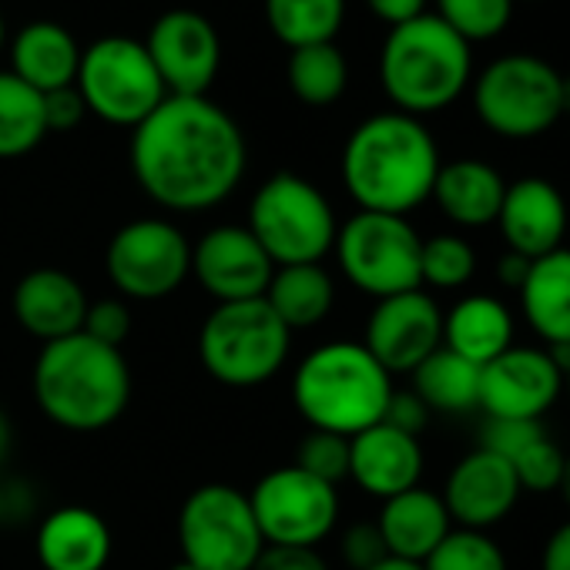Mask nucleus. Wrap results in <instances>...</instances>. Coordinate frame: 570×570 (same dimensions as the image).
<instances>
[{"mask_svg": "<svg viewBox=\"0 0 570 570\" xmlns=\"http://www.w3.org/2000/svg\"><path fill=\"white\" fill-rule=\"evenodd\" d=\"M293 463L299 470H306V473H313V476L340 487L350 476V436L313 430L309 436L299 440Z\"/></svg>", "mask_w": 570, "mask_h": 570, "instance_id": "nucleus-36", "label": "nucleus"}, {"mask_svg": "<svg viewBox=\"0 0 570 570\" xmlns=\"http://www.w3.org/2000/svg\"><path fill=\"white\" fill-rule=\"evenodd\" d=\"M248 165L238 121L212 98L168 95L131 131V175L165 212H208L232 198Z\"/></svg>", "mask_w": 570, "mask_h": 570, "instance_id": "nucleus-1", "label": "nucleus"}, {"mask_svg": "<svg viewBox=\"0 0 570 570\" xmlns=\"http://www.w3.org/2000/svg\"><path fill=\"white\" fill-rule=\"evenodd\" d=\"M413 393L430 413H470L480 406V366L440 346L413 373Z\"/></svg>", "mask_w": 570, "mask_h": 570, "instance_id": "nucleus-29", "label": "nucleus"}, {"mask_svg": "<svg viewBox=\"0 0 570 570\" xmlns=\"http://www.w3.org/2000/svg\"><path fill=\"white\" fill-rule=\"evenodd\" d=\"M443 346L483 370L513 346V316L493 296H466L443 316Z\"/></svg>", "mask_w": 570, "mask_h": 570, "instance_id": "nucleus-26", "label": "nucleus"}, {"mask_svg": "<svg viewBox=\"0 0 570 570\" xmlns=\"http://www.w3.org/2000/svg\"><path fill=\"white\" fill-rule=\"evenodd\" d=\"M473 108L500 138H537L563 118V75L543 58L503 55L476 75Z\"/></svg>", "mask_w": 570, "mask_h": 570, "instance_id": "nucleus-8", "label": "nucleus"}, {"mask_svg": "<svg viewBox=\"0 0 570 570\" xmlns=\"http://www.w3.org/2000/svg\"><path fill=\"white\" fill-rule=\"evenodd\" d=\"M293 333L262 299L218 303L198 333V360L205 373L232 390H255L278 376L289 360Z\"/></svg>", "mask_w": 570, "mask_h": 570, "instance_id": "nucleus-6", "label": "nucleus"}, {"mask_svg": "<svg viewBox=\"0 0 570 570\" xmlns=\"http://www.w3.org/2000/svg\"><path fill=\"white\" fill-rule=\"evenodd\" d=\"M366 4H370L373 18H380L390 28L410 24L426 14V0H366Z\"/></svg>", "mask_w": 570, "mask_h": 570, "instance_id": "nucleus-43", "label": "nucleus"}, {"mask_svg": "<svg viewBox=\"0 0 570 570\" xmlns=\"http://www.w3.org/2000/svg\"><path fill=\"white\" fill-rule=\"evenodd\" d=\"M88 108H85V98L78 95V88H61V91H51L45 95V121H48V135L51 131H75L81 121H85Z\"/></svg>", "mask_w": 570, "mask_h": 570, "instance_id": "nucleus-42", "label": "nucleus"}, {"mask_svg": "<svg viewBox=\"0 0 570 570\" xmlns=\"http://www.w3.org/2000/svg\"><path fill=\"white\" fill-rule=\"evenodd\" d=\"M11 443H14V426H11V416H8V410L0 406V463L8 460V453H11Z\"/></svg>", "mask_w": 570, "mask_h": 570, "instance_id": "nucleus-46", "label": "nucleus"}, {"mask_svg": "<svg viewBox=\"0 0 570 570\" xmlns=\"http://www.w3.org/2000/svg\"><path fill=\"white\" fill-rule=\"evenodd\" d=\"M4 41H8V28H4V18H0V51H4Z\"/></svg>", "mask_w": 570, "mask_h": 570, "instance_id": "nucleus-52", "label": "nucleus"}, {"mask_svg": "<svg viewBox=\"0 0 570 570\" xmlns=\"http://www.w3.org/2000/svg\"><path fill=\"white\" fill-rule=\"evenodd\" d=\"M563 393H567V396H570V370H567V373H563Z\"/></svg>", "mask_w": 570, "mask_h": 570, "instance_id": "nucleus-53", "label": "nucleus"}, {"mask_svg": "<svg viewBox=\"0 0 570 570\" xmlns=\"http://www.w3.org/2000/svg\"><path fill=\"white\" fill-rule=\"evenodd\" d=\"M272 272V258L245 225H215L191 245V275L215 306L262 299Z\"/></svg>", "mask_w": 570, "mask_h": 570, "instance_id": "nucleus-16", "label": "nucleus"}, {"mask_svg": "<svg viewBox=\"0 0 570 570\" xmlns=\"http://www.w3.org/2000/svg\"><path fill=\"white\" fill-rule=\"evenodd\" d=\"M115 540L108 520L91 507L51 510L35 537V553L45 570H105Z\"/></svg>", "mask_w": 570, "mask_h": 570, "instance_id": "nucleus-22", "label": "nucleus"}, {"mask_svg": "<svg viewBox=\"0 0 570 570\" xmlns=\"http://www.w3.org/2000/svg\"><path fill=\"white\" fill-rule=\"evenodd\" d=\"M178 547L198 570H252L265 540L248 493L232 483L191 490L178 510Z\"/></svg>", "mask_w": 570, "mask_h": 570, "instance_id": "nucleus-11", "label": "nucleus"}, {"mask_svg": "<svg viewBox=\"0 0 570 570\" xmlns=\"http://www.w3.org/2000/svg\"><path fill=\"white\" fill-rule=\"evenodd\" d=\"M476 272V252L463 235H433L423 238V252H420V278L423 285H433V289H460L466 285Z\"/></svg>", "mask_w": 570, "mask_h": 570, "instance_id": "nucleus-33", "label": "nucleus"}, {"mask_svg": "<svg viewBox=\"0 0 570 570\" xmlns=\"http://www.w3.org/2000/svg\"><path fill=\"white\" fill-rule=\"evenodd\" d=\"M275 268L323 262L336 245L333 202L303 175L278 171L265 178L248 202L245 225Z\"/></svg>", "mask_w": 570, "mask_h": 570, "instance_id": "nucleus-7", "label": "nucleus"}, {"mask_svg": "<svg viewBox=\"0 0 570 570\" xmlns=\"http://www.w3.org/2000/svg\"><path fill=\"white\" fill-rule=\"evenodd\" d=\"M265 303L272 306V313L285 323L289 333L316 330L320 323L330 320V313L336 306V282L323 268V262L282 265L272 272Z\"/></svg>", "mask_w": 570, "mask_h": 570, "instance_id": "nucleus-28", "label": "nucleus"}, {"mask_svg": "<svg viewBox=\"0 0 570 570\" xmlns=\"http://www.w3.org/2000/svg\"><path fill=\"white\" fill-rule=\"evenodd\" d=\"M343 18L346 0H265V24L289 51L333 45Z\"/></svg>", "mask_w": 570, "mask_h": 570, "instance_id": "nucleus-30", "label": "nucleus"}, {"mask_svg": "<svg viewBox=\"0 0 570 570\" xmlns=\"http://www.w3.org/2000/svg\"><path fill=\"white\" fill-rule=\"evenodd\" d=\"M81 333H88L91 340H98V343H105V346L121 350V343H125L128 333H131V309H128V303H125V299H101V303H91Z\"/></svg>", "mask_w": 570, "mask_h": 570, "instance_id": "nucleus-38", "label": "nucleus"}, {"mask_svg": "<svg viewBox=\"0 0 570 570\" xmlns=\"http://www.w3.org/2000/svg\"><path fill=\"white\" fill-rule=\"evenodd\" d=\"M497 225L503 232L507 252L523 258H543L563 248L567 235V202L547 178H520L507 185Z\"/></svg>", "mask_w": 570, "mask_h": 570, "instance_id": "nucleus-19", "label": "nucleus"}, {"mask_svg": "<svg viewBox=\"0 0 570 570\" xmlns=\"http://www.w3.org/2000/svg\"><path fill=\"white\" fill-rule=\"evenodd\" d=\"M520 303L527 323L547 346H570V248L530 262Z\"/></svg>", "mask_w": 570, "mask_h": 570, "instance_id": "nucleus-27", "label": "nucleus"}, {"mask_svg": "<svg viewBox=\"0 0 570 570\" xmlns=\"http://www.w3.org/2000/svg\"><path fill=\"white\" fill-rule=\"evenodd\" d=\"M393 396V376L363 343H323L299 363L293 376V403L299 416L323 433L356 436L383 423Z\"/></svg>", "mask_w": 570, "mask_h": 570, "instance_id": "nucleus-4", "label": "nucleus"}, {"mask_svg": "<svg viewBox=\"0 0 570 570\" xmlns=\"http://www.w3.org/2000/svg\"><path fill=\"white\" fill-rule=\"evenodd\" d=\"M507 195L503 175L480 158H456L440 165L433 181V202L460 228H487L497 222Z\"/></svg>", "mask_w": 570, "mask_h": 570, "instance_id": "nucleus-25", "label": "nucleus"}, {"mask_svg": "<svg viewBox=\"0 0 570 570\" xmlns=\"http://www.w3.org/2000/svg\"><path fill=\"white\" fill-rule=\"evenodd\" d=\"M4 517H8V493L0 490V523H4Z\"/></svg>", "mask_w": 570, "mask_h": 570, "instance_id": "nucleus-50", "label": "nucleus"}, {"mask_svg": "<svg viewBox=\"0 0 570 570\" xmlns=\"http://www.w3.org/2000/svg\"><path fill=\"white\" fill-rule=\"evenodd\" d=\"M81 51L85 48L68 28L55 21H35L24 24L11 41V75H18L38 95H51L75 85Z\"/></svg>", "mask_w": 570, "mask_h": 570, "instance_id": "nucleus-24", "label": "nucleus"}, {"mask_svg": "<svg viewBox=\"0 0 570 570\" xmlns=\"http://www.w3.org/2000/svg\"><path fill=\"white\" fill-rule=\"evenodd\" d=\"M11 306H14L18 326L28 336L41 343H58L85 330V316L91 303H88L85 285L71 272L35 268L18 282Z\"/></svg>", "mask_w": 570, "mask_h": 570, "instance_id": "nucleus-20", "label": "nucleus"}, {"mask_svg": "<svg viewBox=\"0 0 570 570\" xmlns=\"http://www.w3.org/2000/svg\"><path fill=\"white\" fill-rule=\"evenodd\" d=\"M363 346L390 373H413L443 346V309L423 289L380 299L366 320Z\"/></svg>", "mask_w": 570, "mask_h": 570, "instance_id": "nucleus-15", "label": "nucleus"}, {"mask_svg": "<svg viewBox=\"0 0 570 570\" xmlns=\"http://www.w3.org/2000/svg\"><path fill=\"white\" fill-rule=\"evenodd\" d=\"M75 88L88 115L131 131L168 98L145 45L125 35L98 38L81 51Z\"/></svg>", "mask_w": 570, "mask_h": 570, "instance_id": "nucleus-10", "label": "nucleus"}, {"mask_svg": "<svg viewBox=\"0 0 570 570\" xmlns=\"http://www.w3.org/2000/svg\"><path fill=\"white\" fill-rule=\"evenodd\" d=\"M563 450L547 436V430L540 436H533L513 460H507L517 473L520 490L530 493H550L560 483V470H563Z\"/></svg>", "mask_w": 570, "mask_h": 570, "instance_id": "nucleus-37", "label": "nucleus"}, {"mask_svg": "<svg viewBox=\"0 0 570 570\" xmlns=\"http://www.w3.org/2000/svg\"><path fill=\"white\" fill-rule=\"evenodd\" d=\"M557 490L563 493V503L570 507V453L563 456V470H560V483H557Z\"/></svg>", "mask_w": 570, "mask_h": 570, "instance_id": "nucleus-48", "label": "nucleus"}, {"mask_svg": "<svg viewBox=\"0 0 570 570\" xmlns=\"http://www.w3.org/2000/svg\"><path fill=\"white\" fill-rule=\"evenodd\" d=\"M141 45L165 91L175 98H205L218 78L222 38L215 24L191 8H171L158 14Z\"/></svg>", "mask_w": 570, "mask_h": 570, "instance_id": "nucleus-14", "label": "nucleus"}, {"mask_svg": "<svg viewBox=\"0 0 570 570\" xmlns=\"http://www.w3.org/2000/svg\"><path fill=\"white\" fill-rule=\"evenodd\" d=\"M285 81L296 101L309 108H330L346 95L350 85V65L346 55L336 45H309L289 51L285 65Z\"/></svg>", "mask_w": 570, "mask_h": 570, "instance_id": "nucleus-32", "label": "nucleus"}, {"mask_svg": "<svg viewBox=\"0 0 570 570\" xmlns=\"http://www.w3.org/2000/svg\"><path fill=\"white\" fill-rule=\"evenodd\" d=\"M340 557L350 570H373L390 557L376 523H353L340 540Z\"/></svg>", "mask_w": 570, "mask_h": 570, "instance_id": "nucleus-39", "label": "nucleus"}, {"mask_svg": "<svg viewBox=\"0 0 570 570\" xmlns=\"http://www.w3.org/2000/svg\"><path fill=\"white\" fill-rule=\"evenodd\" d=\"M423 570H510L507 553L487 530H450L443 543L423 560Z\"/></svg>", "mask_w": 570, "mask_h": 570, "instance_id": "nucleus-34", "label": "nucleus"}, {"mask_svg": "<svg viewBox=\"0 0 570 570\" xmlns=\"http://www.w3.org/2000/svg\"><path fill=\"white\" fill-rule=\"evenodd\" d=\"M420 252L423 238L410 218L383 212H356L340 225L333 245L340 272L376 303L423 289Z\"/></svg>", "mask_w": 570, "mask_h": 570, "instance_id": "nucleus-9", "label": "nucleus"}, {"mask_svg": "<svg viewBox=\"0 0 570 570\" xmlns=\"http://www.w3.org/2000/svg\"><path fill=\"white\" fill-rule=\"evenodd\" d=\"M570 111V78H563V115Z\"/></svg>", "mask_w": 570, "mask_h": 570, "instance_id": "nucleus-49", "label": "nucleus"}, {"mask_svg": "<svg viewBox=\"0 0 570 570\" xmlns=\"http://www.w3.org/2000/svg\"><path fill=\"white\" fill-rule=\"evenodd\" d=\"M105 272L125 299H165L191 275V242L168 218H135L111 235Z\"/></svg>", "mask_w": 570, "mask_h": 570, "instance_id": "nucleus-13", "label": "nucleus"}, {"mask_svg": "<svg viewBox=\"0 0 570 570\" xmlns=\"http://www.w3.org/2000/svg\"><path fill=\"white\" fill-rule=\"evenodd\" d=\"M383 423L420 440V433L430 423V410H426V403L413 390H393V396L386 403V413H383Z\"/></svg>", "mask_w": 570, "mask_h": 570, "instance_id": "nucleus-40", "label": "nucleus"}, {"mask_svg": "<svg viewBox=\"0 0 570 570\" xmlns=\"http://www.w3.org/2000/svg\"><path fill=\"white\" fill-rule=\"evenodd\" d=\"M473 78L470 45L436 14L390 28L380 51V85L393 111L423 118L450 108Z\"/></svg>", "mask_w": 570, "mask_h": 570, "instance_id": "nucleus-5", "label": "nucleus"}, {"mask_svg": "<svg viewBox=\"0 0 570 570\" xmlns=\"http://www.w3.org/2000/svg\"><path fill=\"white\" fill-rule=\"evenodd\" d=\"M527 272H530V258H523V255H517V252H507V255L497 262V278L507 285V289H513V293L523 289Z\"/></svg>", "mask_w": 570, "mask_h": 570, "instance_id": "nucleus-45", "label": "nucleus"}, {"mask_svg": "<svg viewBox=\"0 0 570 570\" xmlns=\"http://www.w3.org/2000/svg\"><path fill=\"white\" fill-rule=\"evenodd\" d=\"M168 570H198V567H191L188 560H178V563H171Z\"/></svg>", "mask_w": 570, "mask_h": 570, "instance_id": "nucleus-51", "label": "nucleus"}, {"mask_svg": "<svg viewBox=\"0 0 570 570\" xmlns=\"http://www.w3.org/2000/svg\"><path fill=\"white\" fill-rule=\"evenodd\" d=\"M248 503L268 547H320L340 520V490L296 463L268 470Z\"/></svg>", "mask_w": 570, "mask_h": 570, "instance_id": "nucleus-12", "label": "nucleus"}, {"mask_svg": "<svg viewBox=\"0 0 570 570\" xmlns=\"http://www.w3.org/2000/svg\"><path fill=\"white\" fill-rule=\"evenodd\" d=\"M563 393V376L547 350L510 346L480 370V410L487 420H543Z\"/></svg>", "mask_w": 570, "mask_h": 570, "instance_id": "nucleus-17", "label": "nucleus"}, {"mask_svg": "<svg viewBox=\"0 0 570 570\" xmlns=\"http://www.w3.org/2000/svg\"><path fill=\"white\" fill-rule=\"evenodd\" d=\"M517 0H436V18L466 45L490 41L507 31Z\"/></svg>", "mask_w": 570, "mask_h": 570, "instance_id": "nucleus-35", "label": "nucleus"}, {"mask_svg": "<svg viewBox=\"0 0 570 570\" xmlns=\"http://www.w3.org/2000/svg\"><path fill=\"white\" fill-rule=\"evenodd\" d=\"M35 400L41 413L71 433H98L121 420L131 403V370L121 350L75 333L45 343L35 363Z\"/></svg>", "mask_w": 570, "mask_h": 570, "instance_id": "nucleus-3", "label": "nucleus"}, {"mask_svg": "<svg viewBox=\"0 0 570 570\" xmlns=\"http://www.w3.org/2000/svg\"><path fill=\"white\" fill-rule=\"evenodd\" d=\"M376 527L383 533L390 557L423 563L443 543V537L453 530V520H450L440 493L413 487L406 493L383 500Z\"/></svg>", "mask_w": 570, "mask_h": 570, "instance_id": "nucleus-23", "label": "nucleus"}, {"mask_svg": "<svg viewBox=\"0 0 570 570\" xmlns=\"http://www.w3.org/2000/svg\"><path fill=\"white\" fill-rule=\"evenodd\" d=\"M252 570H330L316 547H262Z\"/></svg>", "mask_w": 570, "mask_h": 570, "instance_id": "nucleus-41", "label": "nucleus"}, {"mask_svg": "<svg viewBox=\"0 0 570 570\" xmlns=\"http://www.w3.org/2000/svg\"><path fill=\"white\" fill-rule=\"evenodd\" d=\"M440 148L430 128L403 111H380L353 128L343 148V185L360 212L410 215L433 195Z\"/></svg>", "mask_w": 570, "mask_h": 570, "instance_id": "nucleus-2", "label": "nucleus"}, {"mask_svg": "<svg viewBox=\"0 0 570 570\" xmlns=\"http://www.w3.org/2000/svg\"><path fill=\"white\" fill-rule=\"evenodd\" d=\"M540 570H570V520L547 537L540 553Z\"/></svg>", "mask_w": 570, "mask_h": 570, "instance_id": "nucleus-44", "label": "nucleus"}, {"mask_svg": "<svg viewBox=\"0 0 570 570\" xmlns=\"http://www.w3.org/2000/svg\"><path fill=\"white\" fill-rule=\"evenodd\" d=\"M423 476V446L416 436L400 433L386 423H376L350 440V480L376 497L390 500L420 487Z\"/></svg>", "mask_w": 570, "mask_h": 570, "instance_id": "nucleus-21", "label": "nucleus"}, {"mask_svg": "<svg viewBox=\"0 0 570 570\" xmlns=\"http://www.w3.org/2000/svg\"><path fill=\"white\" fill-rule=\"evenodd\" d=\"M45 138V95L24 85L18 75L0 71V161L31 155Z\"/></svg>", "mask_w": 570, "mask_h": 570, "instance_id": "nucleus-31", "label": "nucleus"}, {"mask_svg": "<svg viewBox=\"0 0 570 570\" xmlns=\"http://www.w3.org/2000/svg\"><path fill=\"white\" fill-rule=\"evenodd\" d=\"M520 493L523 490L513 466L480 446L450 470L446 490L440 497L453 523H460L463 530H487L517 507Z\"/></svg>", "mask_w": 570, "mask_h": 570, "instance_id": "nucleus-18", "label": "nucleus"}, {"mask_svg": "<svg viewBox=\"0 0 570 570\" xmlns=\"http://www.w3.org/2000/svg\"><path fill=\"white\" fill-rule=\"evenodd\" d=\"M373 570H423V563H410V560H396V557H386L383 563H376Z\"/></svg>", "mask_w": 570, "mask_h": 570, "instance_id": "nucleus-47", "label": "nucleus"}]
</instances>
